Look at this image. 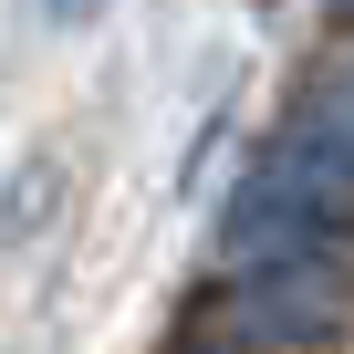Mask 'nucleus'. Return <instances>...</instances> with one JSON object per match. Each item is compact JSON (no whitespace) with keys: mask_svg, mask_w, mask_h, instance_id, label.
Segmentation results:
<instances>
[{"mask_svg":"<svg viewBox=\"0 0 354 354\" xmlns=\"http://www.w3.org/2000/svg\"><path fill=\"white\" fill-rule=\"evenodd\" d=\"M354 230V136L292 115V136L230 188V261H302V250H333Z\"/></svg>","mask_w":354,"mask_h":354,"instance_id":"nucleus-1","label":"nucleus"},{"mask_svg":"<svg viewBox=\"0 0 354 354\" xmlns=\"http://www.w3.org/2000/svg\"><path fill=\"white\" fill-rule=\"evenodd\" d=\"M344 323V292L302 261H261V281L230 292V344H292V333H333Z\"/></svg>","mask_w":354,"mask_h":354,"instance_id":"nucleus-2","label":"nucleus"},{"mask_svg":"<svg viewBox=\"0 0 354 354\" xmlns=\"http://www.w3.org/2000/svg\"><path fill=\"white\" fill-rule=\"evenodd\" d=\"M53 11H94V0H53Z\"/></svg>","mask_w":354,"mask_h":354,"instance_id":"nucleus-3","label":"nucleus"}]
</instances>
